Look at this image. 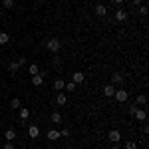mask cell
<instances>
[{
	"label": "cell",
	"mask_w": 149,
	"mask_h": 149,
	"mask_svg": "<svg viewBox=\"0 0 149 149\" xmlns=\"http://www.w3.org/2000/svg\"><path fill=\"white\" fill-rule=\"evenodd\" d=\"M60 48H62V44H60V40H58V38H50V40L46 42V50L54 52V54L60 52Z\"/></svg>",
	"instance_id": "obj_1"
},
{
	"label": "cell",
	"mask_w": 149,
	"mask_h": 149,
	"mask_svg": "<svg viewBox=\"0 0 149 149\" xmlns=\"http://www.w3.org/2000/svg\"><path fill=\"white\" fill-rule=\"evenodd\" d=\"M113 97L119 103H123V102H127V100H129V92H127V90H123V88H119V90H115Z\"/></svg>",
	"instance_id": "obj_2"
},
{
	"label": "cell",
	"mask_w": 149,
	"mask_h": 149,
	"mask_svg": "<svg viewBox=\"0 0 149 149\" xmlns=\"http://www.w3.org/2000/svg\"><path fill=\"white\" fill-rule=\"evenodd\" d=\"M123 81H125V74H121V72L111 74V86H121Z\"/></svg>",
	"instance_id": "obj_3"
},
{
	"label": "cell",
	"mask_w": 149,
	"mask_h": 149,
	"mask_svg": "<svg viewBox=\"0 0 149 149\" xmlns=\"http://www.w3.org/2000/svg\"><path fill=\"white\" fill-rule=\"evenodd\" d=\"M107 139H109L111 143H119V141H121V131H117V129H111V131L107 133Z\"/></svg>",
	"instance_id": "obj_4"
},
{
	"label": "cell",
	"mask_w": 149,
	"mask_h": 149,
	"mask_svg": "<svg viewBox=\"0 0 149 149\" xmlns=\"http://www.w3.org/2000/svg\"><path fill=\"white\" fill-rule=\"evenodd\" d=\"M44 76H46L44 72H38L36 76H32V86H36V88L42 86V84H44Z\"/></svg>",
	"instance_id": "obj_5"
},
{
	"label": "cell",
	"mask_w": 149,
	"mask_h": 149,
	"mask_svg": "<svg viewBox=\"0 0 149 149\" xmlns=\"http://www.w3.org/2000/svg\"><path fill=\"white\" fill-rule=\"evenodd\" d=\"M133 117H135L137 121H145V119H147V111H145L143 107H137L135 113H133Z\"/></svg>",
	"instance_id": "obj_6"
},
{
	"label": "cell",
	"mask_w": 149,
	"mask_h": 149,
	"mask_svg": "<svg viewBox=\"0 0 149 149\" xmlns=\"http://www.w3.org/2000/svg\"><path fill=\"white\" fill-rule=\"evenodd\" d=\"M28 135H30V139H36L38 135H40V127L34 125V123H32V125H28Z\"/></svg>",
	"instance_id": "obj_7"
},
{
	"label": "cell",
	"mask_w": 149,
	"mask_h": 149,
	"mask_svg": "<svg viewBox=\"0 0 149 149\" xmlns=\"http://www.w3.org/2000/svg\"><path fill=\"white\" fill-rule=\"evenodd\" d=\"M127 16H129V14H127V12L123 10V8H119V10L115 12V20H117V22H125V20H127Z\"/></svg>",
	"instance_id": "obj_8"
},
{
	"label": "cell",
	"mask_w": 149,
	"mask_h": 149,
	"mask_svg": "<svg viewBox=\"0 0 149 149\" xmlns=\"http://www.w3.org/2000/svg\"><path fill=\"white\" fill-rule=\"evenodd\" d=\"M64 86H66V81L62 80V78H56L54 80V90L56 92H64Z\"/></svg>",
	"instance_id": "obj_9"
},
{
	"label": "cell",
	"mask_w": 149,
	"mask_h": 149,
	"mask_svg": "<svg viewBox=\"0 0 149 149\" xmlns=\"http://www.w3.org/2000/svg\"><path fill=\"white\" fill-rule=\"evenodd\" d=\"M145 103H147V95H145V93H139L137 97H135V105H137V107H143Z\"/></svg>",
	"instance_id": "obj_10"
},
{
	"label": "cell",
	"mask_w": 149,
	"mask_h": 149,
	"mask_svg": "<svg viewBox=\"0 0 149 149\" xmlns=\"http://www.w3.org/2000/svg\"><path fill=\"white\" fill-rule=\"evenodd\" d=\"M66 102H68V95H66L64 92H58L56 93V103H58V105H64Z\"/></svg>",
	"instance_id": "obj_11"
},
{
	"label": "cell",
	"mask_w": 149,
	"mask_h": 149,
	"mask_svg": "<svg viewBox=\"0 0 149 149\" xmlns=\"http://www.w3.org/2000/svg\"><path fill=\"white\" fill-rule=\"evenodd\" d=\"M48 139H50V141H58V139L62 137V135H60V131H58V129H50V131H48V135H46Z\"/></svg>",
	"instance_id": "obj_12"
},
{
	"label": "cell",
	"mask_w": 149,
	"mask_h": 149,
	"mask_svg": "<svg viewBox=\"0 0 149 149\" xmlns=\"http://www.w3.org/2000/svg\"><path fill=\"white\" fill-rule=\"evenodd\" d=\"M113 93H115V86L109 84V86L103 88V95H105V97H113Z\"/></svg>",
	"instance_id": "obj_13"
},
{
	"label": "cell",
	"mask_w": 149,
	"mask_h": 149,
	"mask_svg": "<svg viewBox=\"0 0 149 149\" xmlns=\"http://www.w3.org/2000/svg\"><path fill=\"white\" fill-rule=\"evenodd\" d=\"M84 80H86V76H84V72H76V74H74V78H72V81H74L76 86H78V84H81Z\"/></svg>",
	"instance_id": "obj_14"
},
{
	"label": "cell",
	"mask_w": 149,
	"mask_h": 149,
	"mask_svg": "<svg viewBox=\"0 0 149 149\" xmlns=\"http://www.w3.org/2000/svg\"><path fill=\"white\" fill-rule=\"evenodd\" d=\"M93 12H95L97 16H105V14H107V8H105L103 4H95V8H93Z\"/></svg>",
	"instance_id": "obj_15"
},
{
	"label": "cell",
	"mask_w": 149,
	"mask_h": 149,
	"mask_svg": "<svg viewBox=\"0 0 149 149\" xmlns=\"http://www.w3.org/2000/svg\"><path fill=\"white\" fill-rule=\"evenodd\" d=\"M4 139H6V141H12V139H16V131H14V129H6V131H4Z\"/></svg>",
	"instance_id": "obj_16"
},
{
	"label": "cell",
	"mask_w": 149,
	"mask_h": 149,
	"mask_svg": "<svg viewBox=\"0 0 149 149\" xmlns=\"http://www.w3.org/2000/svg\"><path fill=\"white\" fill-rule=\"evenodd\" d=\"M22 107V102L18 100V97H12L10 100V109H20Z\"/></svg>",
	"instance_id": "obj_17"
},
{
	"label": "cell",
	"mask_w": 149,
	"mask_h": 149,
	"mask_svg": "<svg viewBox=\"0 0 149 149\" xmlns=\"http://www.w3.org/2000/svg\"><path fill=\"white\" fill-rule=\"evenodd\" d=\"M18 111H20V119H22V121H26V119L30 117V109H28V107H20Z\"/></svg>",
	"instance_id": "obj_18"
},
{
	"label": "cell",
	"mask_w": 149,
	"mask_h": 149,
	"mask_svg": "<svg viewBox=\"0 0 149 149\" xmlns=\"http://www.w3.org/2000/svg\"><path fill=\"white\" fill-rule=\"evenodd\" d=\"M8 70H10V74H16V72L20 70V66H18V62H16V60H12L10 64H8Z\"/></svg>",
	"instance_id": "obj_19"
},
{
	"label": "cell",
	"mask_w": 149,
	"mask_h": 149,
	"mask_svg": "<svg viewBox=\"0 0 149 149\" xmlns=\"http://www.w3.org/2000/svg\"><path fill=\"white\" fill-rule=\"evenodd\" d=\"M8 42H10V34H6V32H0V46L8 44Z\"/></svg>",
	"instance_id": "obj_20"
},
{
	"label": "cell",
	"mask_w": 149,
	"mask_h": 149,
	"mask_svg": "<svg viewBox=\"0 0 149 149\" xmlns=\"http://www.w3.org/2000/svg\"><path fill=\"white\" fill-rule=\"evenodd\" d=\"M50 121L52 123H62V115L58 113V111H54V113L50 115Z\"/></svg>",
	"instance_id": "obj_21"
},
{
	"label": "cell",
	"mask_w": 149,
	"mask_h": 149,
	"mask_svg": "<svg viewBox=\"0 0 149 149\" xmlns=\"http://www.w3.org/2000/svg\"><path fill=\"white\" fill-rule=\"evenodd\" d=\"M38 72H40V70H38V64H30V66H28V74H30V76H36Z\"/></svg>",
	"instance_id": "obj_22"
},
{
	"label": "cell",
	"mask_w": 149,
	"mask_h": 149,
	"mask_svg": "<svg viewBox=\"0 0 149 149\" xmlns=\"http://www.w3.org/2000/svg\"><path fill=\"white\" fill-rule=\"evenodd\" d=\"M64 90H66V92H76V84H74V81H66Z\"/></svg>",
	"instance_id": "obj_23"
},
{
	"label": "cell",
	"mask_w": 149,
	"mask_h": 149,
	"mask_svg": "<svg viewBox=\"0 0 149 149\" xmlns=\"http://www.w3.org/2000/svg\"><path fill=\"white\" fill-rule=\"evenodd\" d=\"M123 147H125V149H137V143L129 139V141H125V143H123Z\"/></svg>",
	"instance_id": "obj_24"
},
{
	"label": "cell",
	"mask_w": 149,
	"mask_h": 149,
	"mask_svg": "<svg viewBox=\"0 0 149 149\" xmlns=\"http://www.w3.org/2000/svg\"><path fill=\"white\" fill-rule=\"evenodd\" d=\"M52 66H54V68H60V66H62V60L58 58V54H56L54 58H52Z\"/></svg>",
	"instance_id": "obj_25"
},
{
	"label": "cell",
	"mask_w": 149,
	"mask_h": 149,
	"mask_svg": "<svg viewBox=\"0 0 149 149\" xmlns=\"http://www.w3.org/2000/svg\"><path fill=\"white\" fill-rule=\"evenodd\" d=\"M139 16H143V18L147 16V6H143V4L139 6Z\"/></svg>",
	"instance_id": "obj_26"
},
{
	"label": "cell",
	"mask_w": 149,
	"mask_h": 149,
	"mask_svg": "<svg viewBox=\"0 0 149 149\" xmlns=\"http://www.w3.org/2000/svg\"><path fill=\"white\" fill-rule=\"evenodd\" d=\"M2 4H4V8H12L14 6V0H2Z\"/></svg>",
	"instance_id": "obj_27"
},
{
	"label": "cell",
	"mask_w": 149,
	"mask_h": 149,
	"mask_svg": "<svg viewBox=\"0 0 149 149\" xmlns=\"http://www.w3.org/2000/svg\"><path fill=\"white\" fill-rule=\"evenodd\" d=\"M2 149H14V143H12V141H6V143L2 145Z\"/></svg>",
	"instance_id": "obj_28"
},
{
	"label": "cell",
	"mask_w": 149,
	"mask_h": 149,
	"mask_svg": "<svg viewBox=\"0 0 149 149\" xmlns=\"http://www.w3.org/2000/svg\"><path fill=\"white\" fill-rule=\"evenodd\" d=\"M60 135H62V137H70V129H68V127H66V129H62V131H60Z\"/></svg>",
	"instance_id": "obj_29"
},
{
	"label": "cell",
	"mask_w": 149,
	"mask_h": 149,
	"mask_svg": "<svg viewBox=\"0 0 149 149\" xmlns=\"http://www.w3.org/2000/svg\"><path fill=\"white\" fill-rule=\"evenodd\" d=\"M16 62H18V66H26V58H24V56H20Z\"/></svg>",
	"instance_id": "obj_30"
},
{
	"label": "cell",
	"mask_w": 149,
	"mask_h": 149,
	"mask_svg": "<svg viewBox=\"0 0 149 149\" xmlns=\"http://www.w3.org/2000/svg\"><path fill=\"white\" fill-rule=\"evenodd\" d=\"M135 109H137V105H135V103H133V105H131V107H129V113L133 115V113H135Z\"/></svg>",
	"instance_id": "obj_31"
},
{
	"label": "cell",
	"mask_w": 149,
	"mask_h": 149,
	"mask_svg": "<svg viewBox=\"0 0 149 149\" xmlns=\"http://www.w3.org/2000/svg\"><path fill=\"white\" fill-rule=\"evenodd\" d=\"M141 2H143V0H131V4H133V6H141Z\"/></svg>",
	"instance_id": "obj_32"
},
{
	"label": "cell",
	"mask_w": 149,
	"mask_h": 149,
	"mask_svg": "<svg viewBox=\"0 0 149 149\" xmlns=\"http://www.w3.org/2000/svg\"><path fill=\"white\" fill-rule=\"evenodd\" d=\"M113 4H123V0H111Z\"/></svg>",
	"instance_id": "obj_33"
},
{
	"label": "cell",
	"mask_w": 149,
	"mask_h": 149,
	"mask_svg": "<svg viewBox=\"0 0 149 149\" xmlns=\"http://www.w3.org/2000/svg\"><path fill=\"white\" fill-rule=\"evenodd\" d=\"M111 149H119V145H117V143H113V147H111Z\"/></svg>",
	"instance_id": "obj_34"
},
{
	"label": "cell",
	"mask_w": 149,
	"mask_h": 149,
	"mask_svg": "<svg viewBox=\"0 0 149 149\" xmlns=\"http://www.w3.org/2000/svg\"><path fill=\"white\" fill-rule=\"evenodd\" d=\"M0 111H2V107H0Z\"/></svg>",
	"instance_id": "obj_35"
}]
</instances>
